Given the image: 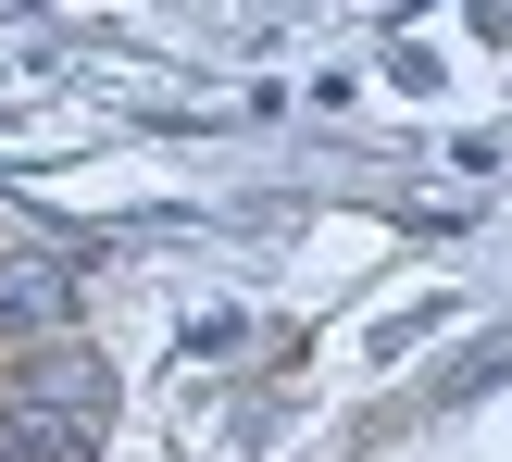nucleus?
I'll list each match as a JSON object with an SVG mask.
<instances>
[{"label": "nucleus", "instance_id": "f257e3e1", "mask_svg": "<svg viewBox=\"0 0 512 462\" xmlns=\"http://www.w3.org/2000/svg\"><path fill=\"white\" fill-rule=\"evenodd\" d=\"M75 325V263L63 250H0V338H50Z\"/></svg>", "mask_w": 512, "mask_h": 462}, {"label": "nucleus", "instance_id": "f03ea898", "mask_svg": "<svg viewBox=\"0 0 512 462\" xmlns=\"http://www.w3.org/2000/svg\"><path fill=\"white\" fill-rule=\"evenodd\" d=\"M13 413H63V425H100V413H113V375H100L88 350H38V363L13 375Z\"/></svg>", "mask_w": 512, "mask_h": 462}, {"label": "nucleus", "instance_id": "7ed1b4c3", "mask_svg": "<svg viewBox=\"0 0 512 462\" xmlns=\"http://www.w3.org/2000/svg\"><path fill=\"white\" fill-rule=\"evenodd\" d=\"M100 425H63V413H0V462H88Z\"/></svg>", "mask_w": 512, "mask_h": 462}]
</instances>
